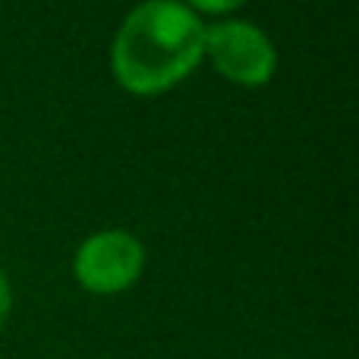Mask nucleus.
Segmentation results:
<instances>
[{"label": "nucleus", "instance_id": "1", "mask_svg": "<svg viewBox=\"0 0 359 359\" xmlns=\"http://www.w3.org/2000/svg\"><path fill=\"white\" fill-rule=\"evenodd\" d=\"M114 73L133 95H161L205 57V22L180 0H145L114 38Z\"/></svg>", "mask_w": 359, "mask_h": 359}, {"label": "nucleus", "instance_id": "2", "mask_svg": "<svg viewBox=\"0 0 359 359\" xmlns=\"http://www.w3.org/2000/svg\"><path fill=\"white\" fill-rule=\"evenodd\" d=\"M145 268V249L133 233L104 230L88 236L73 259V274L88 293H123Z\"/></svg>", "mask_w": 359, "mask_h": 359}, {"label": "nucleus", "instance_id": "3", "mask_svg": "<svg viewBox=\"0 0 359 359\" xmlns=\"http://www.w3.org/2000/svg\"><path fill=\"white\" fill-rule=\"evenodd\" d=\"M205 54L224 79L240 86H265L278 67V54L268 35L240 19L215 22L205 29Z\"/></svg>", "mask_w": 359, "mask_h": 359}, {"label": "nucleus", "instance_id": "4", "mask_svg": "<svg viewBox=\"0 0 359 359\" xmlns=\"http://www.w3.org/2000/svg\"><path fill=\"white\" fill-rule=\"evenodd\" d=\"M189 4L202 13H230L236 6H243L246 0H189Z\"/></svg>", "mask_w": 359, "mask_h": 359}, {"label": "nucleus", "instance_id": "5", "mask_svg": "<svg viewBox=\"0 0 359 359\" xmlns=\"http://www.w3.org/2000/svg\"><path fill=\"white\" fill-rule=\"evenodd\" d=\"M10 309H13V290H10V280H6L4 268H0V331H4L6 318H10Z\"/></svg>", "mask_w": 359, "mask_h": 359}]
</instances>
